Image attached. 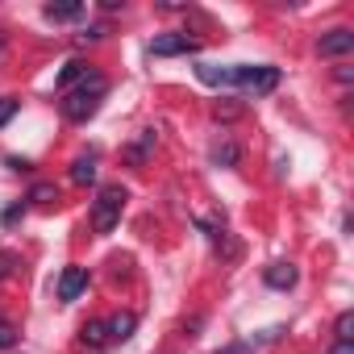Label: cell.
Segmentation results:
<instances>
[{
  "instance_id": "6da1fadb",
  "label": "cell",
  "mask_w": 354,
  "mask_h": 354,
  "mask_svg": "<svg viewBox=\"0 0 354 354\" xmlns=\"http://www.w3.org/2000/svg\"><path fill=\"white\" fill-rule=\"evenodd\" d=\"M104 92H109V80H104V75H96V71H88V80H84V84H75L71 92H63L59 109H63V117H67V121H75V125H80V121L96 117V109H100Z\"/></svg>"
},
{
  "instance_id": "7a4b0ae2",
  "label": "cell",
  "mask_w": 354,
  "mask_h": 354,
  "mask_svg": "<svg viewBox=\"0 0 354 354\" xmlns=\"http://www.w3.org/2000/svg\"><path fill=\"white\" fill-rule=\"evenodd\" d=\"M230 88H242V92H250V96H267V92L279 88V67H267V63H259V67L238 63V67H230Z\"/></svg>"
},
{
  "instance_id": "3957f363",
  "label": "cell",
  "mask_w": 354,
  "mask_h": 354,
  "mask_svg": "<svg viewBox=\"0 0 354 354\" xmlns=\"http://www.w3.org/2000/svg\"><path fill=\"white\" fill-rule=\"evenodd\" d=\"M125 201H129V192H125L121 184L100 188V192H96V201H92V230H96V234H113V225L121 221Z\"/></svg>"
},
{
  "instance_id": "277c9868",
  "label": "cell",
  "mask_w": 354,
  "mask_h": 354,
  "mask_svg": "<svg viewBox=\"0 0 354 354\" xmlns=\"http://www.w3.org/2000/svg\"><path fill=\"white\" fill-rule=\"evenodd\" d=\"M350 50H354V34H350L346 26L321 34V42H317V55H321V59H342V55H350Z\"/></svg>"
},
{
  "instance_id": "5b68a950",
  "label": "cell",
  "mask_w": 354,
  "mask_h": 354,
  "mask_svg": "<svg viewBox=\"0 0 354 354\" xmlns=\"http://www.w3.org/2000/svg\"><path fill=\"white\" fill-rule=\"evenodd\" d=\"M196 50V42L188 38V34H158L154 42H150V55H158V59H171V55H192Z\"/></svg>"
},
{
  "instance_id": "8992f818",
  "label": "cell",
  "mask_w": 354,
  "mask_h": 354,
  "mask_svg": "<svg viewBox=\"0 0 354 354\" xmlns=\"http://www.w3.org/2000/svg\"><path fill=\"white\" fill-rule=\"evenodd\" d=\"M84 288H88V271H84V267H67V271L59 275V300H75Z\"/></svg>"
},
{
  "instance_id": "52a82bcc",
  "label": "cell",
  "mask_w": 354,
  "mask_h": 354,
  "mask_svg": "<svg viewBox=\"0 0 354 354\" xmlns=\"http://www.w3.org/2000/svg\"><path fill=\"white\" fill-rule=\"evenodd\" d=\"M84 80H88V63H84V59H67L63 71H59V80H55V88H59V92H71V88L84 84Z\"/></svg>"
},
{
  "instance_id": "ba28073f",
  "label": "cell",
  "mask_w": 354,
  "mask_h": 354,
  "mask_svg": "<svg viewBox=\"0 0 354 354\" xmlns=\"http://www.w3.org/2000/svg\"><path fill=\"white\" fill-rule=\"evenodd\" d=\"M104 329H109V342H129L133 329H138V317L133 313H117V317L104 321Z\"/></svg>"
},
{
  "instance_id": "9c48e42d",
  "label": "cell",
  "mask_w": 354,
  "mask_h": 354,
  "mask_svg": "<svg viewBox=\"0 0 354 354\" xmlns=\"http://www.w3.org/2000/svg\"><path fill=\"white\" fill-rule=\"evenodd\" d=\"M263 279H267V288H279V292H283V288L296 283V267H292V263H271V267L263 271Z\"/></svg>"
},
{
  "instance_id": "30bf717a",
  "label": "cell",
  "mask_w": 354,
  "mask_h": 354,
  "mask_svg": "<svg viewBox=\"0 0 354 354\" xmlns=\"http://www.w3.org/2000/svg\"><path fill=\"white\" fill-rule=\"evenodd\" d=\"M42 17H46V21H75V17H84V5H80V0H63V5H46V9H42Z\"/></svg>"
},
{
  "instance_id": "8fae6325",
  "label": "cell",
  "mask_w": 354,
  "mask_h": 354,
  "mask_svg": "<svg viewBox=\"0 0 354 354\" xmlns=\"http://www.w3.org/2000/svg\"><path fill=\"white\" fill-rule=\"evenodd\" d=\"M71 180L75 184H96V154H80L71 162Z\"/></svg>"
},
{
  "instance_id": "7c38bea8",
  "label": "cell",
  "mask_w": 354,
  "mask_h": 354,
  "mask_svg": "<svg viewBox=\"0 0 354 354\" xmlns=\"http://www.w3.org/2000/svg\"><path fill=\"white\" fill-rule=\"evenodd\" d=\"M196 80H201V84H213V88H230V67L201 63V67H196Z\"/></svg>"
},
{
  "instance_id": "4fadbf2b",
  "label": "cell",
  "mask_w": 354,
  "mask_h": 354,
  "mask_svg": "<svg viewBox=\"0 0 354 354\" xmlns=\"http://www.w3.org/2000/svg\"><path fill=\"white\" fill-rule=\"evenodd\" d=\"M238 158H242V150H238V142H230V138H221V142L213 146V162H217V167H238Z\"/></svg>"
},
{
  "instance_id": "5bb4252c",
  "label": "cell",
  "mask_w": 354,
  "mask_h": 354,
  "mask_svg": "<svg viewBox=\"0 0 354 354\" xmlns=\"http://www.w3.org/2000/svg\"><path fill=\"white\" fill-rule=\"evenodd\" d=\"M150 150H154V129H142V138H138V142H133V146L125 150V158H129V162L138 167V162H142V158H146Z\"/></svg>"
},
{
  "instance_id": "9a60e30c",
  "label": "cell",
  "mask_w": 354,
  "mask_h": 354,
  "mask_svg": "<svg viewBox=\"0 0 354 354\" xmlns=\"http://www.w3.org/2000/svg\"><path fill=\"white\" fill-rule=\"evenodd\" d=\"M333 337H337V342H354V308L337 313V321H333Z\"/></svg>"
},
{
  "instance_id": "2e32d148",
  "label": "cell",
  "mask_w": 354,
  "mask_h": 354,
  "mask_svg": "<svg viewBox=\"0 0 354 354\" xmlns=\"http://www.w3.org/2000/svg\"><path fill=\"white\" fill-rule=\"evenodd\" d=\"M80 337H84V346H104L109 342V329H104V321H88L80 329Z\"/></svg>"
},
{
  "instance_id": "e0dca14e",
  "label": "cell",
  "mask_w": 354,
  "mask_h": 354,
  "mask_svg": "<svg viewBox=\"0 0 354 354\" xmlns=\"http://www.w3.org/2000/svg\"><path fill=\"white\" fill-rule=\"evenodd\" d=\"M30 201H34V205H50V201H59V188H55V184H38V188L30 192Z\"/></svg>"
},
{
  "instance_id": "ac0fdd59",
  "label": "cell",
  "mask_w": 354,
  "mask_h": 354,
  "mask_svg": "<svg viewBox=\"0 0 354 354\" xmlns=\"http://www.w3.org/2000/svg\"><path fill=\"white\" fill-rule=\"evenodd\" d=\"M13 346H17V325L0 321V350H13Z\"/></svg>"
},
{
  "instance_id": "d6986e66",
  "label": "cell",
  "mask_w": 354,
  "mask_h": 354,
  "mask_svg": "<svg viewBox=\"0 0 354 354\" xmlns=\"http://www.w3.org/2000/svg\"><path fill=\"white\" fill-rule=\"evenodd\" d=\"M17 117V100L13 96H0V125H9Z\"/></svg>"
},
{
  "instance_id": "ffe728a7",
  "label": "cell",
  "mask_w": 354,
  "mask_h": 354,
  "mask_svg": "<svg viewBox=\"0 0 354 354\" xmlns=\"http://www.w3.org/2000/svg\"><path fill=\"white\" fill-rule=\"evenodd\" d=\"M17 271V254L13 250H0V279H9Z\"/></svg>"
},
{
  "instance_id": "44dd1931",
  "label": "cell",
  "mask_w": 354,
  "mask_h": 354,
  "mask_svg": "<svg viewBox=\"0 0 354 354\" xmlns=\"http://www.w3.org/2000/svg\"><path fill=\"white\" fill-rule=\"evenodd\" d=\"M104 34H109V30H104V26H88V30H84V34H80V42H84V46H88V42H100V38H104Z\"/></svg>"
},
{
  "instance_id": "7402d4cb",
  "label": "cell",
  "mask_w": 354,
  "mask_h": 354,
  "mask_svg": "<svg viewBox=\"0 0 354 354\" xmlns=\"http://www.w3.org/2000/svg\"><path fill=\"white\" fill-rule=\"evenodd\" d=\"M21 213H26V209H21V205H13V209H5V217H0V221H5V225H17V221H21Z\"/></svg>"
},
{
  "instance_id": "603a6c76",
  "label": "cell",
  "mask_w": 354,
  "mask_h": 354,
  "mask_svg": "<svg viewBox=\"0 0 354 354\" xmlns=\"http://www.w3.org/2000/svg\"><path fill=\"white\" fill-rule=\"evenodd\" d=\"M213 113H217V117H238V104H217Z\"/></svg>"
},
{
  "instance_id": "cb8c5ba5",
  "label": "cell",
  "mask_w": 354,
  "mask_h": 354,
  "mask_svg": "<svg viewBox=\"0 0 354 354\" xmlns=\"http://www.w3.org/2000/svg\"><path fill=\"white\" fill-rule=\"evenodd\" d=\"M9 167H13V171H34V162H30V158H9Z\"/></svg>"
},
{
  "instance_id": "d4e9b609",
  "label": "cell",
  "mask_w": 354,
  "mask_h": 354,
  "mask_svg": "<svg viewBox=\"0 0 354 354\" xmlns=\"http://www.w3.org/2000/svg\"><path fill=\"white\" fill-rule=\"evenodd\" d=\"M217 354H250V346H242V342H234V346H225V350H217Z\"/></svg>"
},
{
  "instance_id": "484cf974",
  "label": "cell",
  "mask_w": 354,
  "mask_h": 354,
  "mask_svg": "<svg viewBox=\"0 0 354 354\" xmlns=\"http://www.w3.org/2000/svg\"><path fill=\"white\" fill-rule=\"evenodd\" d=\"M329 354H354V342H333V350Z\"/></svg>"
},
{
  "instance_id": "4316f807",
  "label": "cell",
  "mask_w": 354,
  "mask_h": 354,
  "mask_svg": "<svg viewBox=\"0 0 354 354\" xmlns=\"http://www.w3.org/2000/svg\"><path fill=\"white\" fill-rule=\"evenodd\" d=\"M0 321H5V317H0Z\"/></svg>"
}]
</instances>
